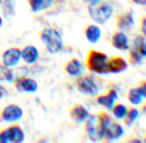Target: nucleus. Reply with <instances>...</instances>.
<instances>
[{
    "instance_id": "2eb2a0df",
    "label": "nucleus",
    "mask_w": 146,
    "mask_h": 143,
    "mask_svg": "<svg viewBox=\"0 0 146 143\" xmlns=\"http://www.w3.org/2000/svg\"><path fill=\"white\" fill-rule=\"evenodd\" d=\"M21 58L23 62H25L27 64H35L36 62H38L40 58V53H38V48L34 45H27L23 47V48L21 50Z\"/></svg>"
},
{
    "instance_id": "9d476101",
    "label": "nucleus",
    "mask_w": 146,
    "mask_h": 143,
    "mask_svg": "<svg viewBox=\"0 0 146 143\" xmlns=\"http://www.w3.org/2000/svg\"><path fill=\"white\" fill-rule=\"evenodd\" d=\"M115 25L118 28V31H123V32H129L133 25H135V15L133 12L129 10V12H124L117 16V21H115Z\"/></svg>"
},
{
    "instance_id": "f3484780",
    "label": "nucleus",
    "mask_w": 146,
    "mask_h": 143,
    "mask_svg": "<svg viewBox=\"0 0 146 143\" xmlns=\"http://www.w3.org/2000/svg\"><path fill=\"white\" fill-rule=\"evenodd\" d=\"M83 69H85V66L78 60V58H70V60L66 63V66H64V70H66V73L69 75V76H72V77H78V76H82L83 75Z\"/></svg>"
},
{
    "instance_id": "6ab92c4d",
    "label": "nucleus",
    "mask_w": 146,
    "mask_h": 143,
    "mask_svg": "<svg viewBox=\"0 0 146 143\" xmlns=\"http://www.w3.org/2000/svg\"><path fill=\"white\" fill-rule=\"evenodd\" d=\"M101 35H102V31L98 25H88L85 28V37H86V40L92 44L98 42L101 40Z\"/></svg>"
},
{
    "instance_id": "4be33fe9",
    "label": "nucleus",
    "mask_w": 146,
    "mask_h": 143,
    "mask_svg": "<svg viewBox=\"0 0 146 143\" xmlns=\"http://www.w3.org/2000/svg\"><path fill=\"white\" fill-rule=\"evenodd\" d=\"M127 99H129V102H130L133 107H136V105H140V104H142L143 97L140 95V92L137 91V88H131V89L127 92Z\"/></svg>"
},
{
    "instance_id": "dca6fc26",
    "label": "nucleus",
    "mask_w": 146,
    "mask_h": 143,
    "mask_svg": "<svg viewBox=\"0 0 146 143\" xmlns=\"http://www.w3.org/2000/svg\"><path fill=\"white\" fill-rule=\"evenodd\" d=\"M129 67V63L123 57H111L108 58V73H121L126 72Z\"/></svg>"
},
{
    "instance_id": "7c9ffc66",
    "label": "nucleus",
    "mask_w": 146,
    "mask_h": 143,
    "mask_svg": "<svg viewBox=\"0 0 146 143\" xmlns=\"http://www.w3.org/2000/svg\"><path fill=\"white\" fill-rule=\"evenodd\" d=\"M130 2L137 6H146V0H130Z\"/></svg>"
},
{
    "instance_id": "c756f323",
    "label": "nucleus",
    "mask_w": 146,
    "mask_h": 143,
    "mask_svg": "<svg viewBox=\"0 0 146 143\" xmlns=\"http://www.w3.org/2000/svg\"><path fill=\"white\" fill-rule=\"evenodd\" d=\"M6 93H7V92H6L5 86L2 85V83H0V99H3V98L6 97Z\"/></svg>"
},
{
    "instance_id": "423d86ee",
    "label": "nucleus",
    "mask_w": 146,
    "mask_h": 143,
    "mask_svg": "<svg viewBox=\"0 0 146 143\" xmlns=\"http://www.w3.org/2000/svg\"><path fill=\"white\" fill-rule=\"evenodd\" d=\"M76 88L80 93L83 95H88V97H96L100 93V85L96 79L92 76V75H82V76H78L76 80Z\"/></svg>"
},
{
    "instance_id": "bb28decb",
    "label": "nucleus",
    "mask_w": 146,
    "mask_h": 143,
    "mask_svg": "<svg viewBox=\"0 0 146 143\" xmlns=\"http://www.w3.org/2000/svg\"><path fill=\"white\" fill-rule=\"evenodd\" d=\"M0 143H9L7 128H3V130H0Z\"/></svg>"
},
{
    "instance_id": "ddd939ff",
    "label": "nucleus",
    "mask_w": 146,
    "mask_h": 143,
    "mask_svg": "<svg viewBox=\"0 0 146 143\" xmlns=\"http://www.w3.org/2000/svg\"><path fill=\"white\" fill-rule=\"evenodd\" d=\"M117 98H118L117 91L115 89H110L107 93H101V95L98 93L96 95V102H98L101 107H104L105 110H111L113 105L117 101Z\"/></svg>"
},
{
    "instance_id": "cd10ccee",
    "label": "nucleus",
    "mask_w": 146,
    "mask_h": 143,
    "mask_svg": "<svg viewBox=\"0 0 146 143\" xmlns=\"http://www.w3.org/2000/svg\"><path fill=\"white\" fill-rule=\"evenodd\" d=\"M140 34L146 38V16L142 18V22H140Z\"/></svg>"
},
{
    "instance_id": "473e14b6",
    "label": "nucleus",
    "mask_w": 146,
    "mask_h": 143,
    "mask_svg": "<svg viewBox=\"0 0 146 143\" xmlns=\"http://www.w3.org/2000/svg\"><path fill=\"white\" fill-rule=\"evenodd\" d=\"M140 113L146 115V104H143V105H142V108H140Z\"/></svg>"
},
{
    "instance_id": "20e7f679",
    "label": "nucleus",
    "mask_w": 146,
    "mask_h": 143,
    "mask_svg": "<svg viewBox=\"0 0 146 143\" xmlns=\"http://www.w3.org/2000/svg\"><path fill=\"white\" fill-rule=\"evenodd\" d=\"M89 12V16L95 23H100V25H104L110 21V18L113 16V6L110 5L108 2H95V3H89L88 7Z\"/></svg>"
},
{
    "instance_id": "393cba45",
    "label": "nucleus",
    "mask_w": 146,
    "mask_h": 143,
    "mask_svg": "<svg viewBox=\"0 0 146 143\" xmlns=\"http://www.w3.org/2000/svg\"><path fill=\"white\" fill-rule=\"evenodd\" d=\"M28 3L34 13L35 12H40V10H44V0H28Z\"/></svg>"
},
{
    "instance_id": "f704fd0d",
    "label": "nucleus",
    "mask_w": 146,
    "mask_h": 143,
    "mask_svg": "<svg viewBox=\"0 0 146 143\" xmlns=\"http://www.w3.org/2000/svg\"><path fill=\"white\" fill-rule=\"evenodd\" d=\"M3 25V19H2V16H0V26Z\"/></svg>"
},
{
    "instance_id": "39448f33",
    "label": "nucleus",
    "mask_w": 146,
    "mask_h": 143,
    "mask_svg": "<svg viewBox=\"0 0 146 143\" xmlns=\"http://www.w3.org/2000/svg\"><path fill=\"white\" fill-rule=\"evenodd\" d=\"M85 130L91 142H102L104 137V126L101 114H89V117L85 121Z\"/></svg>"
},
{
    "instance_id": "aec40b11",
    "label": "nucleus",
    "mask_w": 146,
    "mask_h": 143,
    "mask_svg": "<svg viewBox=\"0 0 146 143\" xmlns=\"http://www.w3.org/2000/svg\"><path fill=\"white\" fill-rule=\"evenodd\" d=\"M13 80H15V73L12 67H7L3 63H0V82L13 83Z\"/></svg>"
},
{
    "instance_id": "4468645a",
    "label": "nucleus",
    "mask_w": 146,
    "mask_h": 143,
    "mask_svg": "<svg viewBox=\"0 0 146 143\" xmlns=\"http://www.w3.org/2000/svg\"><path fill=\"white\" fill-rule=\"evenodd\" d=\"M130 51H135L136 54H139L143 60L146 58V38L142 34H137L133 37V41L130 44Z\"/></svg>"
},
{
    "instance_id": "6e6552de",
    "label": "nucleus",
    "mask_w": 146,
    "mask_h": 143,
    "mask_svg": "<svg viewBox=\"0 0 146 143\" xmlns=\"http://www.w3.org/2000/svg\"><path fill=\"white\" fill-rule=\"evenodd\" d=\"M22 117H23V110L21 108V107L15 105V104H9L2 110V113H0V121L16 123Z\"/></svg>"
},
{
    "instance_id": "e433bc0d",
    "label": "nucleus",
    "mask_w": 146,
    "mask_h": 143,
    "mask_svg": "<svg viewBox=\"0 0 146 143\" xmlns=\"http://www.w3.org/2000/svg\"><path fill=\"white\" fill-rule=\"evenodd\" d=\"M2 2H3V0H0V6H2Z\"/></svg>"
},
{
    "instance_id": "2f4dec72",
    "label": "nucleus",
    "mask_w": 146,
    "mask_h": 143,
    "mask_svg": "<svg viewBox=\"0 0 146 143\" xmlns=\"http://www.w3.org/2000/svg\"><path fill=\"white\" fill-rule=\"evenodd\" d=\"M53 2H54V0H44V9H48Z\"/></svg>"
},
{
    "instance_id": "a878e982",
    "label": "nucleus",
    "mask_w": 146,
    "mask_h": 143,
    "mask_svg": "<svg viewBox=\"0 0 146 143\" xmlns=\"http://www.w3.org/2000/svg\"><path fill=\"white\" fill-rule=\"evenodd\" d=\"M136 88H137V91L140 92L142 97H143V98H146V80H142Z\"/></svg>"
},
{
    "instance_id": "7ed1b4c3",
    "label": "nucleus",
    "mask_w": 146,
    "mask_h": 143,
    "mask_svg": "<svg viewBox=\"0 0 146 143\" xmlns=\"http://www.w3.org/2000/svg\"><path fill=\"white\" fill-rule=\"evenodd\" d=\"M102 118V126H104V137L102 143H113L114 140H118L120 137H123L124 128L120 123L114 121L111 115L107 113H100Z\"/></svg>"
},
{
    "instance_id": "f8f14e48",
    "label": "nucleus",
    "mask_w": 146,
    "mask_h": 143,
    "mask_svg": "<svg viewBox=\"0 0 146 143\" xmlns=\"http://www.w3.org/2000/svg\"><path fill=\"white\" fill-rule=\"evenodd\" d=\"M111 44H113L114 48H117V50H120V51H129V48H130L129 37H127V34L123 32V31H117V32L113 34Z\"/></svg>"
},
{
    "instance_id": "c9c22d12",
    "label": "nucleus",
    "mask_w": 146,
    "mask_h": 143,
    "mask_svg": "<svg viewBox=\"0 0 146 143\" xmlns=\"http://www.w3.org/2000/svg\"><path fill=\"white\" fill-rule=\"evenodd\" d=\"M143 143H146V134H145V139H143Z\"/></svg>"
},
{
    "instance_id": "9b49d317",
    "label": "nucleus",
    "mask_w": 146,
    "mask_h": 143,
    "mask_svg": "<svg viewBox=\"0 0 146 143\" xmlns=\"http://www.w3.org/2000/svg\"><path fill=\"white\" fill-rule=\"evenodd\" d=\"M69 115H70V118H72L75 123L83 124L85 121H86V118L89 117V113H88V110H86V107H83L82 104H75V105L70 107Z\"/></svg>"
},
{
    "instance_id": "b1692460",
    "label": "nucleus",
    "mask_w": 146,
    "mask_h": 143,
    "mask_svg": "<svg viewBox=\"0 0 146 143\" xmlns=\"http://www.w3.org/2000/svg\"><path fill=\"white\" fill-rule=\"evenodd\" d=\"M2 7L3 15L6 18H12L15 15V0H5V2H2Z\"/></svg>"
},
{
    "instance_id": "412c9836",
    "label": "nucleus",
    "mask_w": 146,
    "mask_h": 143,
    "mask_svg": "<svg viewBox=\"0 0 146 143\" xmlns=\"http://www.w3.org/2000/svg\"><path fill=\"white\" fill-rule=\"evenodd\" d=\"M139 115H140V111L136 108V107H131V108H129L127 110V113H126V115H124V124L126 126H131V124H135V121L139 118Z\"/></svg>"
},
{
    "instance_id": "1a4fd4ad",
    "label": "nucleus",
    "mask_w": 146,
    "mask_h": 143,
    "mask_svg": "<svg viewBox=\"0 0 146 143\" xmlns=\"http://www.w3.org/2000/svg\"><path fill=\"white\" fill-rule=\"evenodd\" d=\"M21 60H22V58H21V48H18V47L7 48V50L3 51V54H2V63H3L5 66H7V67L18 66Z\"/></svg>"
},
{
    "instance_id": "f257e3e1",
    "label": "nucleus",
    "mask_w": 146,
    "mask_h": 143,
    "mask_svg": "<svg viewBox=\"0 0 146 143\" xmlns=\"http://www.w3.org/2000/svg\"><path fill=\"white\" fill-rule=\"evenodd\" d=\"M108 56L100 50H89L85 58V67L96 75H108Z\"/></svg>"
},
{
    "instance_id": "72a5a7b5",
    "label": "nucleus",
    "mask_w": 146,
    "mask_h": 143,
    "mask_svg": "<svg viewBox=\"0 0 146 143\" xmlns=\"http://www.w3.org/2000/svg\"><path fill=\"white\" fill-rule=\"evenodd\" d=\"M82 2H86V3H95V2H100V0H82Z\"/></svg>"
},
{
    "instance_id": "f03ea898",
    "label": "nucleus",
    "mask_w": 146,
    "mask_h": 143,
    "mask_svg": "<svg viewBox=\"0 0 146 143\" xmlns=\"http://www.w3.org/2000/svg\"><path fill=\"white\" fill-rule=\"evenodd\" d=\"M40 38L44 42L45 50L50 54H57L64 48L63 37L56 28H44L40 34Z\"/></svg>"
},
{
    "instance_id": "a211bd4d",
    "label": "nucleus",
    "mask_w": 146,
    "mask_h": 143,
    "mask_svg": "<svg viewBox=\"0 0 146 143\" xmlns=\"http://www.w3.org/2000/svg\"><path fill=\"white\" fill-rule=\"evenodd\" d=\"M7 136H9V143H22L25 140V133L21 126L15 124L7 127Z\"/></svg>"
},
{
    "instance_id": "5701e85b",
    "label": "nucleus",
    "mask_w": 146,
    "mask_h": 143,
    "mask_svg": "<svg viewBox=\"0 0 146 143\" xmlns=\"http://www.w3.org/2000/svg\"><path fill=\"white\" fill-rule=\"evenodd\" d=\"M127 110L129 108H127L124 104H114L113 108L110 110V111H111V114H113V117L115 118V120H123L126 113H127Z\"/></svg>"
},
{
    "instance_id": "c85d7f7f",
    "label": "nucleus",
    "mask_w": 146,
    "mask_h": 143,
    "mask_svg": "<svg viewBox=\"0 0 146 143\" xmlns=\"http://www.w3.org/2000/svg\"><path fill=\"white\" fill-rule=\"evenodd\" d=\"M123 143H143V140H140V139H137V137H130V139H127V140L123 142Z\"/></svg>"
},
{
    "instance_id": "0eeeda50",
    "label": "nucleus",
    "mask_w": 146,
    "mask_h": 143,
    "mask_svg": "<svg viewBox=\"0 0 146 143\" xmlns=\"http://www.w3.org/2000/svg\"><path fill=\"white\" fill-rule=\"evenodd\" d=\"M13 86L16 88V91L22 93H35L38 91V82L29 76H19V77H15Z\"/></svg>"
}]
</instances>
